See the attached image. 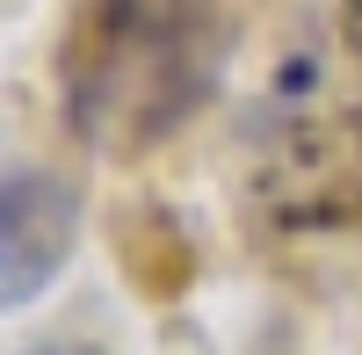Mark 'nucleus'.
<instances>
[{
	"label": "nucleus",
	"instance_id": "f257e3e1",
	"mask_svg": "<svg viewBox=\"0 0 362 355\" xmlns=\"http://www.w3.org/2000/svg\"><path fill=\"white\" fill-rule=\"evenodd\" d=\"M225 66L218 0H73L58 87L73 131L109 160H138L210 102Z\"/></svg>",
	"mask_w": 362,
	"mask_h": 355
},
{
	"label": "nucleus",
	"instance_id": "f03ea898",
	"mask_svg": "<svg viewBox=\"0 0 362 355\" xmlns=\"http://www.w3.org/2000/svg\"><path fill=\"white\" fill-rule=\"evenodd\" d=\"M80 218L87 203L66 174H44V167L0 174V312H22L66 276L80 247Z\"/></svg>",
	"mask_w": 362,
	"mask_h": 355
},
{
	"label": "nucleus",
	"instance_id": "7ed1b4c3",
	"mask_svg": "<svg viewBox=\"0 0 362 355\" xmlns=\"http://www.w3.org/2000/svg\"><path fill=\"white\" fill-rule=\"evenodd\" d=\"M29 355H102V348H87V341H51V348H29Z\"/></svg>",
	"mask_w": 362,
	"mask_h": 355
}]
</instances>
